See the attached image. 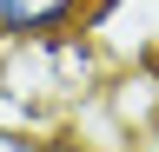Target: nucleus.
I'll list each match as a JSON object with an SVG mask.
<instances>
[{
	"label": "nucleus",
	"mask_w": 159,
	"mask_h": 152,
	"mask_svg": "<svg viewBox=\"0 0 159 152\" xmlns=\"http://www.w3.org/2000/svg\"><path fill=\"white\" fill-rule=\"evenodd\" d=\"M86 33V0H0V46Z\"/></svg>",
	"instance_id": "1"
},
{
	"label": "nucleus",
	"mask_w": 159,
	"mask_h": 152,
	"mask_svg": "<svg viewBox=\"0 0 159 152\" xmlns=\"http://www.w3.org/2000/svg\"><path fill=\"white\" fill-rule=\"evenodd\" d=\"M0 152H47V145L27 139V132H13V126H0Z\"/></svg>",
	"instance_id": "2"
}]
</instances>
